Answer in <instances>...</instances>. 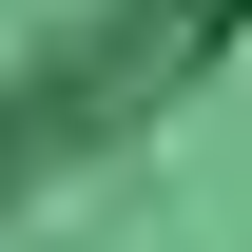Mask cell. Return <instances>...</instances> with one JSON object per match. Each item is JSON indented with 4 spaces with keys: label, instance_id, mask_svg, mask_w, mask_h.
I'll use <instances>...</instances> for the list:
<instances>
[{
    "label": "cell",
    "instance_id": "cell-1",
    "mask_svg": "<svg viewBox=\"0 0 252 252\" xmlns=\"http://www.w3.org/2000/svg\"><path fill=\"white\" fill-rule=\"evenodd\" d=\"M252 39V0H0V214H39L117 136H156Z\"/></svg>",
    "mask_w": 252,
    "mask_h": 252
}]
</instances>
